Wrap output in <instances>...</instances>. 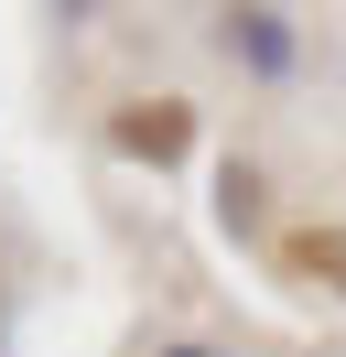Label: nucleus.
Listing matches in <instances>:
<instances>
[{
    "instance_id": "nucleus-1",
    "label": "nucleus",
    "mask_w": 346,
    "mask_h": 357,
    "mask_svg": "<svg viewBox=\"0 0 346 357\" xmlns=\"http://www.w3.org/2000/svg\"><path fill=\"white\" fill-rule=\"evenodd\" d=\"M216 54H227L238 76H260V87H292L303 33H292V11H271V0H216Z\"/></svg>"
},
{
    "instance_id": "nucleus-3",
    "label": "nucleus",
    "mask_w": 346,
    "mask_h": 357,
    "mask_svg": "<svg viewBox=\"0 0 346 357\" xmlns=\"http://www.w3.org/2000/svg\"><path fill=\"white\" fill-rule=\"evenodd\" d=\"M216 227H238V238L260 227V174H249V162H227V174H216Z\"/></svg>"
},
{
    "instance_id": "nucleus-4",
    "label": "nucleus",
    "mask_w": 346,
    "mask_h": 357,
    "mask_svg": "<svg viewBox=\"0 0 346 357\" xmlns=\"http://www.w3.org/2000/svg\"><path fill=\"white\" fill-rule=\"evenodd\" d=\"M292 260L303 271H336V292H346V238H292Z\"/></svg>"
},
{
    "instance_id": "nucleus-6",
    "label": "nucleus",
    "mask_w": 346,
    "mask_h": 357,
    "mask_svg": "<svg viewBox=\"0 0 346 357\" xmlns=\"http://www.w3.org/2000/svg\"><path fill=\"white\" fill-rule=\"evenodd\" d=\"M163 357H227V347H163Z\"/></svg>"
},
{
    "instance_id": "nucleus-2",
    "label": "nucleus",
    "mask_w": 346,
    "mask_h": 357,
    "mask_svg": "<svg viewBox=\"0 0 346 357\" xmlns=\"http://www.w3.org/2000/svg\"><path fill=\"white\" fill-rule=\"evenodd\" d=\"M108 141H119L130 162H184V141H195V119L173 109V98H151V119L130 109V119H119V130H108Z\"/></svg>"
},
{
    "instance_id": "nucleus-5",
    "label": "nucleus",
    "mask_w": 346,
    "mask_h": 357,
    "mask_svg": "<svg viewBox=\"0 0 346 357\" xmlns=\"http://www.w3.org/2000/svg\"><path fill=\"white\" fill-rule=\"evenodd\" d=\"M86 11H98V0H54V22H86Z\"/></svg>"
}]
</instances>
